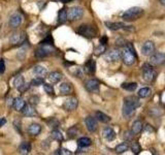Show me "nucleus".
Returning <instances> with one entry per match:
<instances>
[{"label":"nucleus","mask_w":165,"mask_h":155,"mask_svg":"<svg viewBox=\"0 0 165 155\" xmlns=\"http://www.w3.org/2000/svg\"><path fill=\"white\" fill-rule=\"evenodd\" d=\"M67 20V12L65 9H61L58 14V21L59 23H64Z\"/></svg>","instance_id":"nucleus-33"},{"label":"nucleus","mask_w":165,"mask_h":155,"mask_svg":"<svg viewBox=\"0 0 165 155\" xmlns=\"http://www.w3.org/2000/svg\"><path fill=\"white\" fill-rule=\"evenodd\" d=\"M102 135H103V137L105 138L106 140H108V141H112V140H115V138H116V133H115L114 129L110 128V127L104 128Z\"/></svg>","instance_id":"nucleus-16"},{"label":"nucleus","mask_w":165,"mask_h":155,"mask_svg":"<svg viewBox=\"0 0 165 155\" xmlns=\"http://www.w3.org/2000/svg\"><path fill=\"white\" fill-rule=\"evenodd\" d=\"M143 128V123H141V120H136V121H134V122H133L131 131H132L134 135H138V133H141Z\"/></svg>","instance_id":"nucleus-20"},{"label":"nucleus","mask_w":165,"mask_h":155,"mask_svg":"<svg viewBox=\"0 0 165 155\" xmlns=\"http://www.w3.org/2000/svg\"><path fill=\"white\" fill-rule=\"evenodd\" d=\"M128 148H129L128 144H127V143H122V144H120V145L117 146L116 151H117V153H124L125 151H127V150H128Z\"/></svg>","instance_id":"nucleus-34"},{"label":"nucleus","mask_w":165,"mask_h":155,"mask_svg":"<svg viewBox=\"0 0 165 155\" xmlns=\"http://www.w3.org/2000/svg\"><path fill=\"white\" fill-rule=\"evenodd\" d=\"M21 23H22V16H21V14L16 12V14H14L12 17H10V19H9L10 27H12V28H17V27L20 26Z\"/></svg>","instance_id":"nucleus-15"},{"label":"nucleus","mask_w":165,"mask_h":155,"mask_svg":"<svg viewBox=\"0 0 165 155\" xmlns=\"http://www.w3.org/2000/svg\"><path fill=\"white\" fill-rule=\"evenodd\" d=\"M139 106H141V102L136 97L134 96L126 97L124 100V106H123V116L125 118H130Z\"/></svg>","instance_id":"nucleus-1"},{"label":"nucleus","mask_w":165,"mask_h":155,"mask_svg":"<svg viewBox=\"0 0 165 155\" xmlns=\"http://www.w3.org/2000/svg\"><path fill=\"white\" fill-rule=\"evenodd\" d=\"M104 58L107 62H117L120 60L121 58V52H119L118 50L112 49L110 50L108 52H106Z\"/></svg>","instance_id":"nucleus-9"},{"label":"nucleus","mask_w":165,"mask_h":155,"mask_svg":"<svg viewBox=\"0 0 165 155\" xmlns=\"http://www.w3.org/2000/svg\"><path fill=\"white\" fill-rule=\"evenodd\" d=\"M85 124H86L87 129L90 133H94V131H96V129H97V122H96L95 118H93V117H91V116L87 117V118L85 119Z\"/></svg>","instance_id":"nucleus-13"},{"label":"nucleus","mask_w":165,"mask_h":155,"mask_svg":"<svg viewBox=\"0 0 165 155\" xmlns=\"http://www.w3.org/2000/svg\"><path fill=\"white\" fill-rule=\"evenodd\" d=\"M5 72V62L3 59L0 60V74H3Z\"/></svg>","instance_id":"nucleus-45"},{"label":"nucleus","mask_w":165,"mask_h":155,"mask_svg":"<svg viewBox=\"0 0 165 155\" xmlns=\"http://www.w3.org/2000/svg\"><path fill=\"white\" fill-rule=\"evenodd\" d=\"M31 151V145L28 142H23L19 147V152L21 154H29Z\"/></svg>","instance_id":"nucleus-24"},{"label":"nucleus","mask_w":165,"mask_h":155,"mask_svg":"<svg viewBox=\"0 0 165 155\" xmlns=\"http://www.w3.org/2000/svg\"><path fill=\"white\" fill-rule=\"evenodd\" d=\"M104 52H105V46L100 45L99 47H97L95 49V55L99 56V55H101L102 53H104Z\"/></svg>","instance_id":"nucleus-40"},{"label":"nucleus","mask_w":165,"mask_h":155,"mask_svg":"<svg viewBox=\"0 0 165 155\" xmlns=\"http://www.w3.org/2000/svg\"><path fill=\"white\" fill-rule=\"evenodd\" d=\"M33 72H34V74L39 78H45L48 74L47 68H45V66H41V65H36L34 67V70H33Z\"/></svg>","instance_id":"nucleus-21"},{"label":"nucleus","mask_w":165,"mask_h":155,"mask_svg":"<svg viewBox=\"0 0 165 155\" xmlns=\"http://www.w3.org/2000/svg\"><path fill=\"white\" fill-rule=\"evenodd\" d=\"M22 112H23V114L27 117H32V116H35V115H36V111L34 110V108H33L31 104H25V106L23 108Z\"/></svg>","instance_id":"nucleus-17"},{"label":"nucleus","mask_w":165,"mask_h":155,"mask_svg":"<svg viewBox=\"0 0 165 155\" xmlns=\"http://www.w3.org/2000/svg\"><path fill=\"white\" fill-rule=\"evenodd\" d=\"M131 150H132V152L134 154H138V153H141V145H139L138 143H136V142H133L132 144H131Z\"/></svg>","instance_id":"nucleus-36"},{"label":"nucleus","mask_w":165,"mask_h":155,"mask_svg":"<svg viewBox=\"0 0 165 155\" xmlns=\"http://www.w3.org/2000/svg\"><path fill=\"white\" fill-rule=\"evenodd\" d=\"M43 84V78H35V79L32 80V82H31V85L33 86H40Z\"/></svg>","instance_id":"nucleus-39"},{"label":"nucleus","mask_w":165,"mask_h":155,"mask_svg":"<svg viewBox=\"0 0 165 155\" xmlns=\"http://www.w3.org/2000/svg\"><path fill=\"white\" fill-rule=\"evenodd\" d=\"M6 123V120L5 118H0V127L2 126V125H4Z\"/></svg>","instance_id":"nucleus-49"},{"label":"nucleus","mask_w":165,"mask_h":155,"mask_svg":"<svg viewBox=\"0 0 165 155\" xmlns=\"http://www.w3.org/2000/svg\"><path fill=\"white\" fill-rule=\"evenodd\" d=\"M29 101H30L31 104H36L37 102H38V97H35V96H32V97L29 99Z\"/></svg>","instance_id":"nucleus-46"},{"label":"nucleus","mask_w":165,"mask_h":155,"mask_svg":"<svg viewBox=\"0 0 165 155\" xmlns=\"http://www.w3.org/2000/svg\"><path fill=\"white\" fill-rule=\"evenodd\" d=\"M43 43V45H48V46H49V45H52V43H53V38H52L51 35H48L47 38L43 39V43Z\"/></svg>","instance_id":"nucleus-43"},{"label":"nucleus","mask_w":165,"mask_h":155,"mask_svg":"<svg viewBox=\"0 0 165 155\" xmlns=\"http://www.w3.org/2000/svg\"><path fill=\"white\" fill-rule=\"evenodd\" d=\"M48 79H49V81L51 82V83H53V84L58 83L59 81H61L62 74H61V72H51V74L49 75Z\"/></svg>","instance_id":"nucleus-23"},{"label":"nucleus","mask_w":165,"mask_h":155,"mask_svg":"<svg viewBox=\"0 0 165 155\" xmlns=\"http://www.w3.org/2000/svg\"><path fill=\"white\" fill-rule=\"evenodd\" d=\"M67 133H68V137H69L70 139L76 138V135H78V127L73 126V127H71V128H69L68 129V131H67Z\"/></svg>","instance_id":"nucleus-37"},{"label":"nucleus","mask_w":165,"mask_h":155,"mask_svg":"<svg viewBox=\"0 0 165 155\" xmlns=\"http://www.w3.org/2000/svg\"><path fill=\"white\" fill-rule=\"evenodd\" d=\"M95 117L98 121H100V122H102V123L110 122V117L107 116L106 114H104V113L99 112V111H97V112L95 113Z\"/></svg>","instance_id":"nucleus-22"},{"label":"nucleus","mask_w":165,"mask_h":155,"mask_svg":"<svg viewBox=\"0 0 165 155\" xmlns=\"http://www.w3.org/2000/svg\"><path fill=\"white\" fill-rule=\"evenodd\" d=\"M43 89L50 95H54L55 94V91H54V88L52 87V85H49V84H43Z\"/></svg>","instance_id":"nucleus-38"},{"label":"nucleus","mask_w":165,"mask_h":155,"mask_svg":"<svg viewBox=\"0 0 165 155\" xmlns=\"http://www.w3.org/2000/svg\"><path fill=\"white\" fill-rule=\"evenodd\" d=\"M55 154H63V155H70L72 154L69 150L67 149H58L57 151L55 152Z\"/></svg>","instance_id":"nucleus-42"},{"label":"nucleus","mask_w":165,"mask_h":155,"mask_svg":"<svg viewBox=\"0 0 165 155\" xmlns=\"http://www.w3.org/2000/svg\"><path fill=\"white\" fill-rule=\"evenodd\" d=\"M48 125H49L51 128H57L58 126H59V121L57 120L56 118H50L49 120L47 121Z\"/></svg>","instance_id":"nucleus-35"},{"label":"nucleus","mask_w":165,"mask_h":155,"mask_svg":"<svg viewBox=\"0 0 165 155\" xmlns=\"http://www.w3.org/2000/svg\"><path fill=\"white\" fill-rule=\"evenodd\" d=\"M132 131H129V130H126L124 133V135H123V138H124L126 141H131L133 138V135H132Z\"/></svg>","instance_id":"nucleus-41"},{"label":"nucleus","mask_w":165,"mask_h":155,"mask_svg":"<svg viewBox=\"0 0 165 155\" xmlns=\"http://www.w3.org/2000/svg\"><path fill=\"white\" fill-rule=\"evenodd\" d=\"M25 51H26V50H25L24 48H22V49H21V51L18 53V58L20 60H23L25 58V55H26V52H25Z\"/></svg>","instance_id":"nucleus-44"},{"label":"nucleus","mask_w":165,"mask_h":155,"mask_svg":"<svg viewBox=\"0 0 165 155\" xmlns=\"http://www.w3.org/2000/svg\"><path fill=\"white\" fill-rule=\"evenodd\" d=\"M137 87L136 83H123L122 84V88L127 91H134Z\"/></svg>","instance_id":"nucleus-32"},{"label":"nucleus","mask_w":165,"mask_h":155,"mask_svg":"<svg viewBox=\"0 0 165 155\" xmlns=\"http://www.w3.org/2000/svg\"><path fill=\"white\" fill-rule=\"evenodd\" d=\"M51 137H52V139L56 140V141H58V142H62L63 141V139H64L63 135L61 133V131L57 130V129H54V130L52 131Z\"/></svg>","instance_id":"nucleus-30"},{"label":"nucleus","mask_w":165,"mask_h":155,"mask_svg":"<svg viewBox=\"0 0 165 155\" xmlns=\"http://www.w3.org/2000/svg\"><path fill=\"white\" fill-rule=\"evenodd\" d=\"M143 14V9L141 7H137V6H134V7H131L129 9H127L126 12L123 14V19L125 21H135L138 18H141Z\"/></svg>","instance_id":"nucleus-2"},{"label":"nucleus","mask_w":165,"mask_h":155,"mask_svg":"<svg viewBox=\"0 0 165 155\" xmlns=\"http://www.w3.org/2000/svg\"><path fill=\"white\" fill-rule=\"evenodd\" d=\"M159 1H160V3H161L162 5L165 6V0H159Z\"/></svg>","instance_id":"nucleus-50"},{"label":"nucleus","mask_w":165,"mask_h":155,"mask_svg":"<svg viewBox=\"0 0 165 155\" xmlns=\"http://www.w3.org/2000/svg\"><path fill=\"white\" fill-rule=\"evenodd\" d=\"M165 63V54L164 53H155L152 54L150 58V64L152 66H160Z\"/></svg>","instance_id":"nucleus-7"},{"label":"nucleus","mask_w":165,"mask_h":155,"mask_svg":"<svg viewBox=\"0 0 165 155\" xmlns=\"http://www.w3.org/2000/svg\"><path fill=\"white\" fill-rule=\"evenodd\" d=\"M78 33L85 37H88V38H93V37L96 36V29L92 26H88V25H82L80 26V28L78 29Z\"/></svg>","instance_id":"nucleus-5"},{"label":"nucleus","mask_w":165,"mask_h":155,"mask_svg":"<svg viewBox=\"0 0 165 155\" xmlns=\"http://www.w3.org/2000/svg\"><path fill=\"white\" fill-rule=\"evenodd\" d=\"M78 144L80 147L82 148H86V147H89V146H91L92 144V141L91 139H89V138H80V139L78 140Z\"/></svg>","instance_id":"nucleus-27"},{"label":"nucleus","mask_w":165,"mask_h":155,"mask_svg":"<svg viewBox=\"0 0 165 155\" xmlns=\"http://www.w3.org/2000/svg\"><path fill=\"white\" fill-rule=\"evenodd\" d=\"M105 26L107 27L108 29H110V30L117 31V30H119V29H123L125 25L120 22H105Z\"/></svg>","instance_id":"nucleus-18"},{"label":"nucleus","mask_w":165,"mask_h":155,"mask_svg":"<svg viewBox=\"0 0 165 155\" xmlns=\"http://www.w3.org/2000/svg\"><path fill=\"white\" fill-rule=\"evenodd\" d=\"M52 51H53V50L48 47V45H43V47L38 48V49L35 51V56H36L37 58L47 57L49 54L52 53Z\"/></svg>","instance_id":"nucleus-12"},{"label":"nucleus","mask_w":165,"mask_h":155,"mask_svg":"<svg viewBox=\"0 0 165 155\" xmlns=\"http://www.w3.org/2000/svg\"><path fill=\"white\" fill-rule=\"evenodd\" d=\"M78 104H79V101L76 97H69L64 101L63 108H64V110L69 111L70 112V111L76 110V109L78 108Z\"/></svg>","instance_id":"nucleus-11"},{"label":"nucleus","mask_w":165,"mask_h":155,"mask_svg":"<svg viewBox=\"0 0 165 155\" xmlns=\"http://www.w3.org/2000/svg\"><path fill=\"white\" fill-rule=\"evenodd\" d=\"M25 39V33L23 31H16L12 34L9 38L10 43L12 45H19V43H22Z\"/></svg>","instance_id":"nucleus-10"},{"label":"nucleus","mask_w":165,"mask_h":155,"mask_svg":"<svg viewBox=\"0 0 165 155\" xmlns=\"http://www.w3.org/2000/svg\"><path fill=\"white\" fill-rule=\"evenodd\" d=\"M137 94H138V96L141 98L149 97V96L152 94V90L150 89L149 87H143V88H141V89H139V91Z\"/></svg>","instance_id":"nucleus-28"},{"label":"nucleus","mask_w":165,"mask_h":155,"mask_svg":"<svg viewBox=\"0 0 165 155\" xmlns=\"http://www.w3.org/2000/svg\"><path fill=\"white\" fill-rule=\"evenodd\" d=\"M12 106H14V110L18 111V112L19 111H22L23 108L25 106V101L21 97H18L14 100V104H12Z\"/></svg>","instance_id":"nucleus-26"},{"label":"nucleus","mask_w":165,"mask_h":155,"mask_svg":"<svg viewBox=\"0 0 165 155\" xmlns=\"http://www.w3.org/2000/svg\"><path fill=\"white\" fill-rule=\"evenodd\" d=\"M84 14V10L80 6H74V7L69 8L67 12V19L70 21H76L80 20Z\"/></svg>","instance_id":"nucleus-6"},{"label":"nucleus","mask_w":165,"mask_h":155,"mask_svg":"<svg viewBox=\"0 0 165 155\" xmlns=\"http://www.w3.org/2000/svg\"><path fill=\"white\" fill-rule=\"evenodd\" d=\"M100 43H101V45H105L106 43H107V37L106 36H103L100 38Z\"/></svg>","instance_id":"nucleus-47"},{"label":"nucleus","mask_w":165,"mask_h":155,"mask_svg":"<svg viewBox=\"0 0 165 155\" xmlns=\"http://www.w3.org/2000/svg\"><path fill=\"white\" fill-rule=\"evenodd\" d=\"M154 52H155V43L151 41H145L141 47V54L143 56H151Z\"/></svg>","instance_id":"nucleus-8"},{"label":"nucleus","mask_w":165,"mask_h":155,"mask_svg":"<svg viewBox=\"0 0 165 155\" xmlns=\"http://www.w3.org/2000/svg\"><path fill=\"white\" fill-rule=\"evenodd\" d=\"M62 1H63L64 3H67V2H70V1H72V0H62Z\"/></svg>","instance_id":"nucleus-51"},{"label":"nucleus","mask_w":165,"mask_h":155,"mask_svg":"<svg viewBox=\"0 0 165 155\" xmlns=\"http://www.w3.org/2000/svg\"><path fill=\"white\" fill-rule=\"evenodd\" d=\"M41 131V126L37 123H32L30 126L28 127V133L31 135H39Z\"/></svg>","instance_id":"nucleus-19"},{"label":"nucleus","mask_w":165,"mask_h":155,"mask_svg":"<svg viewBox=\"0 0 165 155\" xmlns=\"http://www.w3.org/2000/svg\"><path fill=\"white\" fill-rule=\"evenodd\" d=\"M121 58H122L123 62L126 65H132L136 60V56L132 53L129 49H127L126 47L121 51Z\"/></svg>","instance_id":"nucleus-4"},{"label":"nucleus","mask_w":165,"mask_h":155,"mask_svg":"<svg viewBox=\"0 0 165 155\" xmlns=\"http://www.w3.org/2000/svg\"><path fill=\"white\" fill-rule=\"evenodd\" d=\"M95 67L96 64L94 60H89V61L86 63V70H87L88 74H94L95 72Z\"/></svg>","instance_id":"nucleus-29"},{"label":"nucleus","mask_w":165,"mask_h":155,"mask_svg":"<svg viewBox=\"0 0 165 155\" xmlns=\"http://www.w3.org/2000/svg\"><path fill=\"white\" fill-rule=\"evenodd\" d=\"M143 76L145 81L151 83V82H154L156 80L157 72H155L153 66H152L150 63H145L143 65Z\"/></svg>","instance_id":"nucleus-3"},{"label":"nucleus","mask_w":165,"mask_h":155,"mask_svg":"<svg viewBox=\"0 0 165 155\" xmlns=\"http://www.w3.org/2000/svg\"><path fill=\"white\" fill-rule=\"evenodd\" d=\"M100 84L97 80H89L86 82V89L90 92H98L99 91Z\"/></svg>","instance_id":"nucleus-14"},{"label":"nucleus","mask_w":165,"mask_h":155,"mask_svg":"<svg viewBox=\"0 0 165 155\" xmlns=\"http://www.w3.org/2000/svg\"><path fill=\"white\" fill-rule=\"evenodd\" d=\"M14 88H17V89L19 90L23 85H24V78L21 76V75L17 76L14 81Z\"/></svg>","instance_id":"nucleus-31"},{"label":"nucleus","mask_w":165,"mask_h":155,"mask_svg":"<svg viewBox=\"0 0 165 155\" xmlns=\"http://www.w3.org/2000/svg\"><path fill=\"white\" fill-rule=\"evenodd\" d=\"M28 87H29V86H28V84H27V86H26V85H25V84H24V85H23L22 87H21V88H20V89H19V90H20V91H22V92H24L25 90H27V89H28Z\"/></svg>","instance_id":"nucleus-48"},{"label":"nucleus","mask_w":165,"mask_h":155,"mask_svg":"<svg viewBox=\"0 0 165 155\" xmlns=\"http://www.w3.org/2000/svg\"><path fill=\"white\" fill-rule=\"evenodd\" d=\"M60 93L62 94V95H67V94H69L70 92H71L72 88L71 86H70V84L68 83H62L61 85H60Z\"/></svg>","instance_id":"nucleus-25"}]
</instances>
